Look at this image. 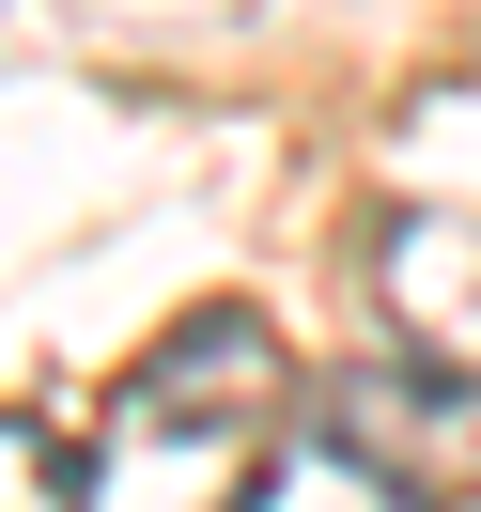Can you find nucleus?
I'll use <instances>...</instances> for the list:
<instances>
[{
	"label": "nucleus",
	"mask_w": 481,
	"mask_h": 512,
	"mask_svg": "<svg viewBox=\"0 0 481 512\" xmlns=\"http://www.w3.org/2000/svg\"><path fill=\"white\" fill-rule=\"evenodd\" d=\"M249 512H435V497H419L388 450H357L342 419H311V435H280V450H264Z\"/></svg>",
	"instance_id": "nucleus-4"
},
{
	"label": "nucleus",
	"mask_w": 481,
	"mask_h": 512,
	"mask_svg": "<svg viewBox=\"0 0 481 512\" xmlns=\"http://www.w3.org/2000/svg\"><path fill=\"white\" fill-rule=\"evenodd\" d=\"M373 295L404 326V357L435 373H481V202H404L373 233Z\"/></svg>",
	"instance_id": "nucleus-2"
},
{
	"label": "nucleus",
	"mask_w": 481,
	"mask_h": 512,
	"mask_svg": "<svg viewBox=\"0 0 481 512\" xmlns=\"http://www.w3.org/2000/svg\"><path fill=\"white\" fill-rule=\"evenodd\" d=\"M0 512H78V466L32 435V419H0Z\"/></svg>",
	"instance_id": "nucleus-5"
},
{
	"label": "nucleus",
	"mask_w": 481,
	"mask_h": 512,
	"mask_svg": "<svg viewBox=\"0 0 481 512\" xmlns=\"http://www.w3.org/2000/svg\"><path fill=\"white\" fill-rule=\"evenodd\" d=\"M280 404H295V373L264 342V311H187L94 404L78 512H249L264 450H280Z\"/></svg>",
	"instance_id": "nucleus-1"
},
{
	"label": "nucleus",
	"mask_w": 481,
	"mask_h": 512,
	"mask_svg": "<svg viewBox=\"0 0 481 512\" xmlns=\"http://www.w3.org/2000/svg\"><path fill=\"white\" fill-rule=\"evenodd\" d=\"M326 419H342L357 450H388L419 497H450V481L481 466V373H435V357H388V373H357Z\"/></svg>",
	"instance_id": "nucleus-3"
}]
</instances>
